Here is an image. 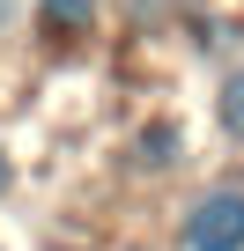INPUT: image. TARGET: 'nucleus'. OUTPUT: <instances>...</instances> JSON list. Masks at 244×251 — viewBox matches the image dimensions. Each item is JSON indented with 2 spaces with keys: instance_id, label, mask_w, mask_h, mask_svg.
<instances>
[{
  "instance_id": "1",
  "label": "nucleus",
  "mask_w": 244,
  "mask_h": 251,
  "mask_svg": "<svg viewBox=\"0 0 244 251\" xmlns=\"http://www.w3.org/2000/svg\"><path fill=\"white\" fill-rule=\"evenodd\" d=\"M178 251H244V177H215L178 207Z\"/></svg>"
},
{
  "instance_id": "6",
  "label": "nucleus",
  "mask_w": 244,
  "mask_h": 251,
  "mask_svg": "<svg viewBox=\"0 0 244 251\" xmlns=\"http://www.w3.org/2000/svg\"><path fill=\"white\" fill-rule=\"evenodd\" d=\"M45 251H104V244H74V236H67V244H45Z\"/></svg>"
},
{
  "instance_id": "3",
  "label": "nucleus",
  "mask_w": 244,
  "mask_h": 251,
  "mask_svg": "<svg viewBox=\"0 0 244 251\" xmlns=\"http://www.w3.org/2000/svg\"><path fill=\"white\" fill-rule=\"evenodd\" d=\"M104 15H111V0H30V23H37V37L45 45H89L96 30H104Z\"/></svg>"
},
{
  "instance_id": "4",
  "label": "nucleus",
  "mask_w": 244,
  "mask_h": 251,
  "mask_svg": "<svg viewBox=\"0 0 244 251\" xmlns=\"http://www.w3.org/2000/svg\"><path fill=\"white\" fill-rule=\"evenodd\" d=\"M215 126H222V141L244 148V52H229L215 74Z\"/></svg>"
},
{
  "instance_id": "2",
  "label": "nucleus",
  "mask_w": 244,
  "mask_h": 251,
  "mask_svg": "<svg viewBox=\"0 0 244 251\" xmlns=\"http://www.w3.org/2000/svg\"><path fill=\"white\" fill-rule=\"evenodd\" d=\"M192 163V133H185V118L178 111H156V118H141L126 141H118V170L126 177H178Z\"/></svg>"
},
{
  "instance_id": "7",
  "label": "nucleus",
  "mask_w": 244,
  "mask_h": 251,
  "mask_svg": "<svg viewBox=\"0 0 244 251\" xmlns=\"http://www.w3.org/2000/svg\"><path fill=\"white\" fill-rule=\"evenodd\" d=\"M8 15H15V0H0V23H8Z\"/></svg>"
},
{
  "instance_id": "5",
  "label": "nucleus",
  "mask_w": 244,
  "mask_h": 251,
  "mask_svg": "<svg viewBox=\"0 0 244 251\" xmlns=\"http://www.w3.org/2000/svg\"><path fill=\"white\" fill-rule=\"evenodd\" d=\"M15 185V163H8V148H0V192H8Z\"/></svg>"
}]
</instances>
